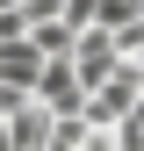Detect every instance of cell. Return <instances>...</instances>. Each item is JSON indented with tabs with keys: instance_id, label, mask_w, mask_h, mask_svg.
Segmentation results:
<instances>
[{
	"instance_id": "6da1fadb",
	"label": "cell",
	"mask_w": 144,
	"mask_h": 151,
	"mask_svg": "<svg viewBox=\"0 0 144 151\" xmlns=\"http://www.w3.org/2000/svg\"><path fill=\"white\" fill-rule=\"evenodd\" d=\"M36 101H43L50 115H86V79H79V65H72V58H50L43 79H36Z\"/></svg>"
}]
</instances>
